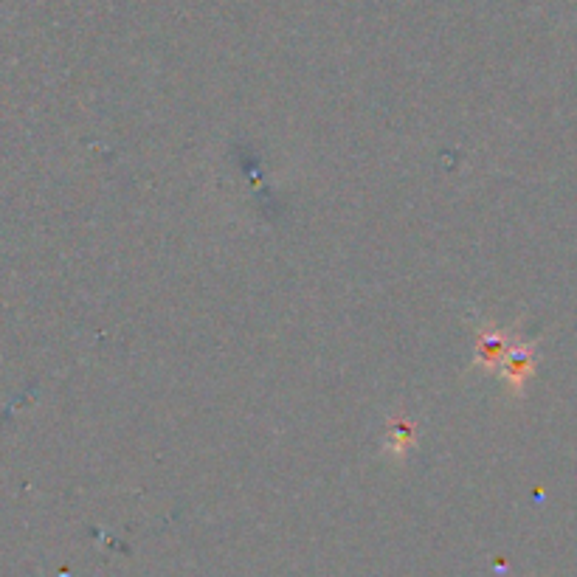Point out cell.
<instances>
[{"label": "cell", "instance_id": "obj_1", "mask_svg": "<svg viewBox=\"0 0 577 577\" xmlns=\"http://www.w3.org/2000/svg\"><path fill=\"white\" fill-rule=\"evenodd\" d=\"M532 369H535V347L524 344V341H513V347L507 350L502 364H499L504 383H507L513 392L521 395V392H524V383L530 380Z\"/></svg>", "mask_w": 577, "mask_h": 577}, {"label": "cell", "instance_id": "obj_2", "mask_svg": "<svg viewBox=\"0 0 577 577\" xmlns=\"http://www.w3.org/2000/svg\"><path fill=\"white\" fill-rule=\"evenodd\" d=\"M513 347V341H510V335L502 333V330H496V327H485L479 338H476V358H473V364L482 366V369H499L502 364V358L507 355V350Z\"/></svg>", "mask_w": 577, "mask_h": 577}, {"label": "cell", "instance_id": "obj_3", "mask_svg": "<svg viewBox=\"0 0 577 577\" xmlns=\"http://www.w3.org/2000/svg\"><path fill=\"white\" fill-rule=\"evenodd\" d=\"M411 437H414V426L397 423V426L392 428V437H386V445H392L395 451H406L411 445Z\"/></svg>", "mask_w": 577, "mask_h": 577}]
</instances>
